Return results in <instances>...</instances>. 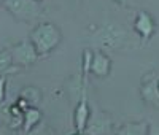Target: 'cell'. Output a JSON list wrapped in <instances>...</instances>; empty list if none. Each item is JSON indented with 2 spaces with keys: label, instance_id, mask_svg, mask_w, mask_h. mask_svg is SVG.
<instances>
[{
  "label": "cell",
  "instance_id": "11",
  "mask_svg": "<svg viewBox=\"0 0 159 135\" xmlns=\"http://www.w3.org/2000/svg\"><path fill=\"white\" fill-rule=\"evenodd\" d=\"M150 126L147 121L140 123H126L116 130V135H148Z\"/></svg>",
  "mask_w": 159,
  "mask_h": 135
},
{
  "label": "cell",
  "instance_id": "7",
  "mask_svg": "<svg viewBox=\"0 0 159 135\" xmlns=\"http://www.w3.org/2000/svg\"><path fill=\"white\" fill-rule=\"evenodd\" d=\"M134 30L139 34L140 40L145 43L153 37L154 30H156V24H154V19L151 18L150 13L147 11H139L137 16L134 19Z\"/></svg>",
  "mask_w": 159,
  "mask_h": 135
},
{
  "label": "cell",
  "instance_id": "9",
  "mask_svg": "<svg viewBox=\"0 0 159 135\" xmlns=\"http://www.w3.org/2000/svg\"><path fill=\"white\" fill-rule=\"evenodd\" d=\"M111 72V59L103 51H92L91 61V75L97 78H105Z\"/></svg>",
  "mask_w": 159,
  "mask_h": 135
},
{
  "label": "cell",
  "instance_id": "22",
  "mask_svg": "<svg viewBox=\"0 0 159 135\" xmlns=\"http://www.w3.org/2000/svg\"><path fill=\"white\" fill-rule=\"evenodd\" d=\"M0 49H2V46H0Z\"/></svg>",
  "mask_w": 159,
  "mask_h": 135
},
{
  "label": "cell",
  "instance_id": "18",
  "mask_svg": "<svg viewBox=\"0 0 159 135\" xmlns=\"http://www.w3.org/2000/svg\"><path fill=\"white\" fill-rule=\"evenodd\" d=\"M72 135H83V133H78V132H75V133H72Z\"/></svg>",
  "mask_w": 159,
  "mask_h": 135
},
{
  "label": "cell",
  "instance_id": "6",
  "mask_svg": "<svg viewBox=\"0 0 159 135\" xmlns=\"http://www.w3.org/2000/svg\"><path fill=\"white\" fill-rule=\"evenodd\" d=\"M157 78L154 72L145 75L142 86H140V96L143 102H147L148 105L159 106V88H157Z\"/></svg>",
  "mask_w": 159,
  "mask_h": 135
},
{
  "label": "cell",
  "instance_id": "16",
  "mask_svg": "<svg viewBox=\"0 0 159 135\" xmlns=\"http://www.w3.org/2000/svg\"><path fill=\"white\" fill-rule=\"evenodd\" d=\"M113 2L118 3V5H121V7H127V8H130V7L137 5L139 0H113Z\"/></svg>",
  "mask_w": 159,
  "mask_h": 135
},
{
  "label": "cell",
  "instance_id": "19",
  "mask_svg": "<svg viewBox=\"0 0 159 135\" xmlns=\"http://www.w3.org/2000/svg\"><path fill=\"white\" fill-rule=\"evenodd\" d=\"M157 88H159V78H157Z\"/></svg>",
  "mask_w": 159,
  "mask_h": 135
},
{
  "label": "cell",
  "instance_id": "13",
  "mask_svg": "<svg viewBox=\"0 0 159 135\" xmlns=\"http://www.w3.org/2000/svg\"><path fill=\"white\" fill-rule=\"evenodd\" d=\"M16 72H19V69L13 65L10 49L2 48L0 49V76H10V75L16 73Z\"/></svg>",
  "mask_w": 159,
  "mask_h": 135
},
{
  "label": "cell",
  "instance_id": "4",
  "mask_svg": "<svg viewBox=\"0 0 159 135\" xmlns=\"http://www.w3.org/2000/svg\"><path fill=\"white\" fill-rule=\"evenodd\" d=\"M8 49H10V54H11L13 65L18 67L19 70L29 69V67H32L38 61V54H37L35 48L32 46V43L29 42V40H24V42H21V43L13 45Z\"/></svg>",
  "mask_w": 159,
  "mask_h": 135
},
{
  "label": "cell",
  "instance_id": "5",
  "mask_svg": "<svg viewBox=\"0 0 159 135\" xmlns=\"http://www.w3.org/2000/svg\"><path fill=\"white\" fill-rule=\"evenodd\" d=\"M111 118L107 111H102L99 108H94L89 113V119L86 123L83 135H110L111 133Z\"/></svg>",
  "mask_w": 159,
  "mask_h": 135
},
{
  "label": "cell",
  "instance_id": "17",
  "mask_svg": "<svg viewBox=\"0 0 159 135\" xmlns=\"http://www.w3.org/2000/svg\"><path fill=\"white\" fill-rule=\"evenodd\" d=\"M0 135H16V130L10 129V127L3 123V124H0Z\"/></svg>",
  "mask_w": 159,
  "mask_h": 135
},
{
  "label": "cell",
  "instance_id": "3",
  "mask_svg": "<svg viewBox=\"0 0 159 135\" xmlns=\"http://www.w3.org/2000/svg\"><path fill=\"white\" fill-rule=\"evenodd\" d=\"M2 5L10 15L21 22H35L45 13L42 2L37 0H2Z\"/></svg>",
  "mask_w": 159,
  "mask_h": 135
},
{
  "label": "cell",
  "instance_id": "15",
  "mask_svg": "<svg viewBox=\"0 0 159 135\" xmlns=\"http://www.w3.org/2000/svg\"><path fill=\"white\" fill-rule=\"evenodd\" d=\"M7 86H8V76H0V105L7 99Z\"/></svg>",
  "mask_w": 159,
  "mask_h": 135
},
{
  "label": "cell",
  "instance_id": "12",
  "mask_svg": "<svg viewBox=\"0 0 159 135\" xmlns=\"http://www.w3.org/2000/svg\"><path fill=\"white\" fill-rule=\"evenodd\" d=\"M19 99L25 102L29 108L30 106H35L38 108L40 102H42V91L35 86H25L21 92H19Z\"/></svg>",
  "mask_w": 159,
  "mask_h": 135
},
{
  "label": "cell",
  "instance_id": "14",
  "mask_svg": "<svg viewBox=\"0 0 159 135\" xmlns=\"http://www.w3.org/2000/svg\"><path fill=\"white\" fill-rule=\"evenodd\" d=\"M24 135H54L52 133V130H51V127L48 126V123H40V124H37L32 130H29L27 133H24Z\"/></svg>",
  "mask_w": 159,
  "mask_h": 135
},
{
  "label": "cell",
  "instance_id": "21",
  "mask_svg": "<svg viewBox=\"0 0 159 135\" xmlns=\"http://www.w3.org/2000/svg\"><path fill=\"white\" fill-rule=\"evenodd\" d=\"M0 3H2V0H0Z\"/></svg>",
  "mask_w": 159,
  "mask_h": 135
},
{
  "label": "cell",
  "instance_id": "20",
  "mask_svg": "<svg viewBox=\"0 0 159 135\" xmlns=\"http://www.w3.org/2000/svg\"><path fill=\"white\" fill-rule=\"evenodd\" d=\"M37 2H42V0H37Z\"/></svg>",
  "mask_w": 159,
  "mask_h": 135
},
{
  "label": "cell",
  "instance_id": "1",
  "mask_svg": "<svg viewBox=\"0 0 159 135\" xmlns=\"http://www.w3.org/2000/svg\"><path fill=\"white\" fill-rule=\"evenodd\" d=\"M29 42L35 48L38 57H46L61 45L62 32L52 22H42L30 32Z\"/></svg>",
  "mask_w": 159,
  "mask_h": 135
},
{
  "label": "cell",
  "instance_id": "2",
  "mask_svg": "<svg viewBox=\"0 0 159 135\" xmlns=\"http://www.w3.org/2000/svg\"><path fill=\"white\" fill-rule=\"evenodd\" d=\"M89 42L100 49H123L129 43V35L123 27H116L115 24H103L94 30Z\"/></svg>",
  "mask_w": 159,
  "mask_h": 135
},
{
  "label": "cell",
  "instance_id": "8",
  "mask_svg": "<svg viewBox=\"0 0 159 135\" xmlns=\"http://www.w3.org/2000/svg\"><path fill=\"white\" fill-rule=\"evenodd\" d=\"M89 103H88V91H83L80 94V100L78 105L75 108V115H73V123H75V132L78 133H83L86 123L89 119Z\"/></svg>",
  "mask_w": 159,
  "mask_h": 135
},
{
  "label": "cell",
  "instance_id": "10",
  "mask_svg": "<svg viewBox=\"0 0 159 135\" xmlns=\"http://www.w3.org/2000/svg\"><path fill=\"white\" fill-rule=\"evenodd\" d=\"M42 123V111L35 106H30L27 108L24 113H22V132L27 133L29 130H32L37 124Z\"/></svg>",
  "mask_w": 159,
  "mask_h": 135
}]
</instances>
